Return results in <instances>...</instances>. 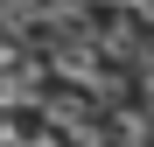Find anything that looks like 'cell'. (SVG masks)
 Instances as JSON below:
<instances>
[{
  "mask_svg": "<svg viewBox=\"0 0 154 147\" xmlns=\"http://www.w3.org/2000/svg\"><path fill=\"white\" fill-rule=\"evenodd\" d=\"M14 147H70V140H63V133H21Z\"/></svg>",
  "mask_w": 154,
  "mask_h": 147,
  "instance_id": "6da1fadb",
  "label": "cell"
}]
</instances>
